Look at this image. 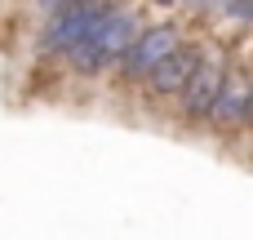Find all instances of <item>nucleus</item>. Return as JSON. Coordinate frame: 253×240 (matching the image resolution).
<instances>
[{
  "label": "nucleus",
  "instance_id": "423d86ee",
  "mask_svg": "<svg viewBox=\"0 0 253 240\" xmlns=\"http://www.w3.org/2000/svg\"><path fill=\"white\" fill-rule=\"evenodd\" d=\"M245 111H249V85L245 80H227L222 94L209 107V120H218V125H245Z\"/></svg>",
  "mask_w": 253,
  "mask_h": 240
},
{
  "label": "nucleus",
  "instance_id": "f257e3e1",
  "mask_svg": "<svg viewBox=\"0 0 253 240\" xmlns=\"http://www.w3.org/2000/svg\"><path fill=\"white\" fill-rule=\"evenodd\" d=\"M133 36H138L133 13H120V9L111 13V9H102L98 22L89 27V36L67 49V58H71L76 71H98V67H107V62H120V53L129 49Z\"/></svg>",
  "mask_w": 253,
  "mask_h": 240
},
{
  "label": "nucleus",
  "instance_id": "7ed1b4c3",
  "mask_svg": "<svg viewBox=\"0 0 253 240\" xmlns=\"http://www.w3.org/2000/svg\"><path fill=\"white\" fill-rule=\"evenodd\" d=\"M178 49V31L173 27H147L142 36H133L129 40V49L120 53V62H125V71L133 76V80H142L165 53H173Z\"/></svg>",
  "mask_w": 253,
  "mask_h": 240
},
{
  "label": "nucleus",
  "instance_id": "39448f33",
  "mask_svg": "<svg viewBox=\"0 0 253 240\" xmlns=\"http://www.w3.org/2000/svg\"><path fill=\"white\" fill-rule=\"evenodd\" d=\"M196 58H200L196 49L178 45V49H173V53H165V58H160V62H156V67H151V71H147L142 80L151 85V94H178V89L187 85V76H191Z\"/></svg>",
  "mask_w": 253,
  "mask_h": 240
},
{
  "label": "nucleus",
  "instance_id": "f03ea898",
  "mask_svg": "<svg viewBox=\"0 0 253 240\" xmlns=\"http://www.w3.org/2000/svg\"><path fill=\"white\" fill-rule=\"evenodd\" d=\"M222 85H227V62L200 53L196 67H191V76H187V85H182V111L187 116H209V107L222 94Z\"/></svg>",
  "mask_w": 253,
  "mask_h": 240
},
{
  "label": "nucleus",
  "instance_id": "20e7f679",
  "mask_svg": "<svg viewBox=\"0 0 253 240\" xmlns=\"http://www.w3.org/2000/svg\"><path fill=\"white\" fill-rule=\"evenodd\" d=\"M98 13H102V9H98V4H89V0H84V4H67V9L49 22V31H44V49L67 53L71 45H80V40L89 36V27L98 22Z\"/></svg>",
  "mask_w": 253,
  "mask_h": 240
}]
</instances>
